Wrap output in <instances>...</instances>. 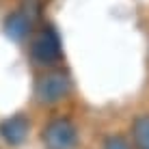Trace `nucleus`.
<instances>
[{"label": "nucleus", "mask_w": 149, "mask_h": 149, "mask_svg": "<svg viewBox=\"0 0 149 149\" xmlns=\"http://www.w3.org/2000/svg\"><path fill=\"white\" fill-rule=\"evenodd\" d=\"M69 91H71L69 76L58 69L45 71L37 80V86H35V95H37V100L41 104H56L63 97H67Z\"/></svg>", "instance_id": "f257e3e1"}, {"label": "nucleus", "mask_w": 149, "mask_h": 149, "mask_svg": "<svg viewBox=\"0 0 149 149\" xmlns=\"http://www.w3.org/2000/svg\"><path fill=\"white\" fill-rule=\"evenodd\" d=\"M30 56L37 65H54L61 58V39L52 26H43L30 45Z\"/></svg>", "instance_id": "f03ea898"}, {"label": "nucleus", "mask_w": 149, "mask_h": 149, "mask_svg": "<svg viewBox=\"0 0 149 149\" xmlns=\"http://www.w3.org/2000/svg\"><path fill=\"white\" fill-rule=\"evenodd\" d=\"M43 143L48 149H74L78 143L76 125L69 119H52L43 127Z\"/></svg>", "instance_id": "7ed1b4c3"}, {"label": "nucleus", "mask_w": 149, "mask_h": 149, "mask_svg": "<svg viewBox=\"0 0 149 149\" xmlns=\"http://www.w3.org/2000/svg\"><path fill=\"white\" fill-rule=\"evenodd\" d=\"M28 127H30V123L24 115H13L11 119H7L0 125V136H2L9 145H19V143L26 138Z\"/></svg>", "instance_id": "20e7f679"}, {"label": "nucleus", "mask_w": 149, "mask_h": 149, "mask_svg": "<svg viewBox=\"0 0 149 149\" xmlns=\"http://www.w3.org/2000/svg\"><path fill=\"white\" fill-rule=\"evenodd\" d=\"M30 30V17L22 11H13L11 15H7L4 19V33L7 37H11L13 41H22Z\"/></svg>", "instance_id": "39448f33"}, {"label": "nucleus", "mask_w": 149, "mask_h": 149, "mask_svg": "<svg viewBox=\"0 0 149 149\" xmlns=\"http://www.w3.org/2000/svg\"><path fill=\"white\" fill-rule=\"evenodd\" d=\"M134 143L138 149H149V115H141L134 121Z\"/></svg>", "instance_id": "423d86ee"}, {"label": "nucleus", "mask_w": 149, "mask_h": 149, "mask_svg": "<svg viewBox=\"0 0 149 149\" xmlns=\"http://www.w3.org/2000/svg\"><path fill=\"white\" fill-rule=\"evenodd\" d=\"M104 149H130V145H127V141L123 136H110V138H106Z\"/></svg>", "instance_id": "0eeeda50"}]
</instances>
